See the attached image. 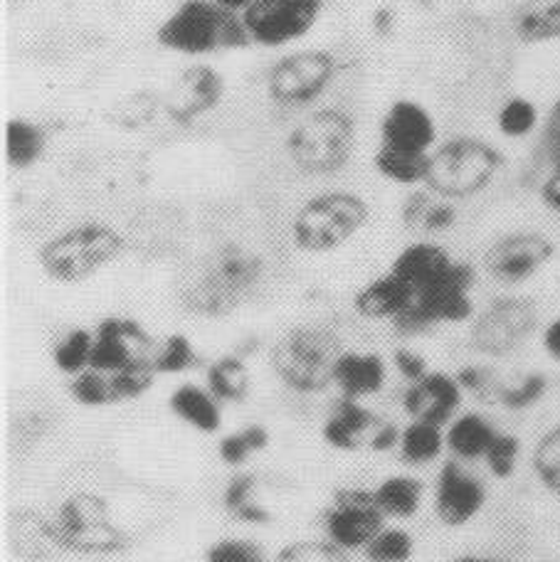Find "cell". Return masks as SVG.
I'll return each instance as SVG.
<instances>
[{"label": "cell", "mask_w": 560, "mask_h": 562, "mask_svg": "<svg viewBox=\"0 0 560 562\" xmlns=\"http://www.w3.org/2000/svg\"><path fill=\"white\" fill-rule=\"evenodd\" d=\"M265 274L267 259L262 252L253 245L227 239L190 269L183 284V304L195 316H227L255 294Z\"/></svg>", "instance_id": "obj_1"}, {"label": "cell", "mask_w": 560, "mask_h": 562, "mask_svg": "<svg viewBox=\"0 0 560 562\" xmlns=\"http://www.w3.org/2000/svg\"><path fill=\"white\" fill-rule=\"evenodd\" d=\"M358 124L346 106L322 104L299 114L287 128L282 150L287 164L304 178H334L351 164Z\"/></svg>", "instance_id": "obj_2"}, {"label": "cell", "mask_w": 560, "mask_h": 562, "mask_svg": "<svg viewBox=\"0 0 560 562\" xmlns=\"http://www.w3.org/2000/svg\"><path fill=\"white\" fill-rule=\"evenodd\" d=\"M371 215V203L356 190L324 188L296 205L287 235L296 252L309 257L334 255L363 233Z\"/></svg>", "instance_id": "obj_3"}, {"label": "cell", "mask_w": 560, "mask_h": 562, "mask_svg": "<svg viewBox=\"0 0 560 562\" xmlns=\"http://www.w3.org/2000/svg\"><path fill=\"white\" fill-rule=\"evenodd\" d=\"M128 252V237L122 227L104 220H82L53 237L37 249V265L55 284H82L104 272Z\"/></svg>", "instance_id": "obj_4"}, {"label": "cell", "mask_w": 560, "mask_h": 562, "mask_svg": "<svg viewBox=\"0 0 560 562\" xmlns=\"http://www.w3.org/2000/svg\"><path fill=\"white\" fill-rule=\"evenodd\" d=\"M346 350L328 326L302 324L284 330L269 348V366L289 393L314 397L334 387V370Z\"/></svg>", "instance_id": "obj_5"}, {"label": "cell", "mask_w": 560, "mask_h": 562, "mask_svg": "<svg viewBox=\"0 0 560 562\" xmlns=\"http://www.w3.org/2000/svg\"><path fill=\"white\" fill-rule=\"evenodd\" d=\"M156 43L166 53L181 57H208L217 53H235L253 45L243 15L227 13L213 0H183L171 15L161 20Z\"/></svg>", "instance_id": "obj_6"}, {"label": "cell", "mask_w": 560, "mask_h": 562, "mask_svg": "<svg viewBox=\"0 0 560 562\" xmlns=\"http://www.w3.org/2000/svg\"><path fill=\"white\" fill-rule=\"evenodd\" d=\"M341 59L326 47H294L279 55L265 72V97L269 104L289 114H304L322 106L332 92Z\"/></svg>", "instance_id": "obj_7"}, {"label": "cell", "mask_w": 560, "mask_h": 562, "mask_svg": "<svg viewBox=\"0 0 560 562\" xmlns=\"http://www.w3.org/2000/svg\"><path fill=\"white\" fill-rule=\"evenodd\" d=\"M504 166V154L489 140L457 136L429 154L425 188L452 203H462L486 193L502 176Z\"/></svg>", "instance_id": "obj_8"}, {"label": "cell", "mask_w": 560, "mask_h": 562, "mask_svg": "<svg viewBox=\"0 0 560 562\" xmlns=\"http://www.w3.org/2000/svg\"><path fill=\"white\" fill-rule=\"evenodd\" d=\"M474 284V267L467 262H455L443 279L415 294L413 306L393 321L395 330L403 336H419L435 326L469 324V321L477 318V304L472 299Z\"/></svg>", "instance_id": "obj_9"}, {"label": "cell", "mask_w": 560, "mask_h": 562, "mask_svg": "<svg viewBox=\"0 0 560 562\" xmlns=\"http://www.w3.org/2000/svg\"><path fill=\"white\" fill-rule=\"evenodd\" d=\"M55 528L67 553L114 555L126 548V533L112 524L109 504L97 494H72L57 510Z\"/></svg>", "instance_id": "obj_10"}, {"label": "cell", "mask_w": 560, "mask_h": 562, "mask_svg": "<svg viewBox=\"0 0 560 562\" xmlns=\"http://www.w3.org/2000/svg\"><path fill=\"white\" fill-rule=\"evenodd\" d=\"M324 0H255L243 13L253 45L287 53L312 35L322 18Z\"/></svg>", "instance_id": "obj_11"}, {"label": "cell", "mask_w": 560, "mask_h": 562, "mask_svg": "<svg viewBox=\"0 0 560 562\" xmlns=\"http://www.w3.org/2000/svg\"><path fill=\"white\" fill-rule=\"evenodd\" d=\"M324 536L346 553H358L385 528V516L373 498V488L346 486L336 491L324 514Z\"/></svg>", "instance_id": "obj_12"}, {"label": "cell", "mask_w": 560, "mask_h": 562, "mask_svg": "<svg viewBox=\"0 0 560 562\" xmlns=\"http://www.w3.org/2000/svg\"><path fill=\"white\" fill-rule=\"evenodd\" d=\"M538 324L536 306L524 296H504L489 304L472 321V346L482 356L502 358L516 350L534 334Z\"/></svg>", "instance_id": "obj_13"}, {"label": "cell", "mask_w": 560, "mask_h": 562, "mask_svg": "<svg viewBox=\"0 0 560 562\" xmlns=\"http://www.w3.org/2000/svg\"><path fill=\"white\" fill-rule=\"evenodd\" d=\"M556 257V243L541 233H512L486 249L484 272L502 286H522Z\"/></svg>", "instance_id": "obj_14"}, {"label": "cell", "mask_w": 560, "mask_h": 562, "mask_svg": "<svg viewBox=\"0 0 560 562\" xmlns=\"http://www.w3.org/2000/svg\"><path fill=\"white\" fill-rule=\"evenodd\" d=\"M486 496L484 481L474 476L472 471H467L462 461L449 459L439 469L435 481V516L447 528H464L482 514Z\"/></svg>", "instance_id": "obj_15"}, {"label": "cell", "mask_w": 560, "mask_h": 562, "mask_svg": "<svg viewBox=\"0 0 560 562\" xmlns=\"http://www.w3.org/2000/svg\"><path fill=\"white\" fill-rule=\"evenodd\" d=\"M156 344L148 330L136 318L107 316L94 326L92 370L99 373H119L138 360H152Z\"/></svg>", "instance_id": "obj_16"}, {"label": "cell", "mask_w": 560, "mask_h": 562, "mask_svg": "<svg viewBox=\"0 0 560 562\" xmlns=\"http://www.w3.org/2000/svg\"><path fill=\"white\" fill-rule=\"evenodd\" d=\"M227 92L225 77L210 65H190L168 89L164 106L176 124L190 126L215 112Z\"/></svg>", "instance_id": "obj_17"}, {"label": "cell", "mask_w": 560, "mask_h": 562, "mask_svg": "<svg viewBox=\"0 0 560 562\" xmlns=\"http://www.w3.org/2000/svg\"><path fill=\"white\" fill-rule=\"evenodd\" d=\"M380 146L429 156L439 146V128L433 112L415 99H395L380 116Z\"/></svg>", "instance_id": "obj_18"}, {"label": "cell", "mask_w": 560, "mask_h": 562, "mask_svg": "<svg viewBox=\"0 0 560 562\" xmlns=\"http://www.w3.org/2000/svg\"><path fill=\"white\" fill-rule=\"evenodd\" d=\"M464 403V390L459 380L443 370H429V373L407 385L403 393V413L410 419L429 422V425L447 427L459 415Z\"/></svg>", "instance_id": "obj_19"}, {"label": "cell", "mask_w": 560, "mask_h": 562, "mask_svg": "<svg viewBox=\"0 0 560 562\" xmlns=\"http://www.w3.org/2000/svg\"><path fill=\"white\" fill-rule=\"evenodd\" d=\"M383 425L371 407L361 400L341 397L332 407V413L322 422V439L336 451H361L371 447V439Z\"/></svg>", "instance_id": "obj_20"}, {"label": "cell", "mask_w": 560, "mask_h": 562, "mask_svg": "<svg viewBox=\"0 0 560 562\" xmlns=\"http://www.w3.org/2000/svg\"><path fill=\"white\" fill-rule=\"evenodd\" d=\"M390 368L385 358L376 350H356L346 348L338 358L334 370V387L341 397L351 400H371L380 395L388 385Z\"/></svg>", "instance_id": "obj_21"}, {"label": "cell", "mask_w": 560, "mask_h": 562, "mask_svg": "<svg viewBox=\"0 0 560 562\" xmlns=\"http://www.w3.org/2000/svg\"><path fill=\"white\" fill-rule=\"evenodd\" d=\"M452 265L455 259L445 245H439L437 239L419 237L415 243L400 249L388 272L395 274L400 281H405L415 294H419V291H425L435 281L443 279L452 269Z\"/></svg>", "instance_id": "obj_22"}, {"label": "cell", "mask_w": 560, "mask_h": 562, "mask_svg": "<svg viewBox=\"0 0 560 562\" xmlns=\"http://www.w3.org/2000/svg\"><path fill=\"white\" fill-rule=\"evenodd\" d=\"M415 291L395 274H380L356 291L351 299L354 314L363 321H393L413 306Z\"/></svg>", "instance_id": "obj_23"}, {"label": "cell", "mask_w": 560, "mask_h": 562, "mask_svg": "<svg viewBox=\"0 0 560 562\" xmlns=\"http://www.w3.org/2000/svg\"><path fill=\"white\" fill-rule=\"evenodd\" d=\"M8 533L13 555L25 562H49L63 553L55 520L30 514V510H18L10 518Z\"/></svg>", "instance_id": "obj_24"}, {"label": "cell", "mask_w": 560, "mask_h": 562, "mask_svg": "<svg viewBox=\"0 0 560 562\" xmlns=\"http://www.w3.org/2000/svg\"><path fill=\"white\" fill-rule=\"evenodd\" d=\"M403 223L423 239H435L459 223V210L452 200L423 188L405 198Z\"/></svg>", "instance_id": "obj_25"}, {"label": "cell", "mask_w": 560, "mask_h": 562, "mask_svg": "<svg viewBox=\"0 0 560 562\" xmlns=\"http://www.w3.org/2000/svg\"><path fill=\"white\" fill-rule=\"evenodd\" d=\"M494 422L484 417L482 413H459L449 425L445 427V441L447 451L452 459L462 461V464H472V461H484L489 447L496 439Z\"/></svg>", "instance_id": "obj_26"}, {"label": "cell", "mask_w": 560, "mask_h": 562, "mask_svg": "<svg viewBox=\"0 0 560 562\" xmlns=\"http://www.w3.org/2000/svg\"><path fill=\"white\" fill-rule=\"evenodd\" d=\"M220 405L223 403L205 385L198 383H181L168 397L171 413L200 435H217L223 427V407Z\"/></svg>", "instance_id": "obj_27"}, {"label": "cell", "mask_w": 560, "mask_h": 562, "mask_svg": "<svg viewBox=\"0 0 560 562\" xmlns=\"http://www.w3.org/2000/svg\"><path fill=\"white\" fill-rule=\"evenodd\" d=\"M373 498L385 518L410 520L423 510L425 484L413 474H390L378 481Z\"/></svg>", "instance_id": "obj_28"}, {"label": "cell", "mask_w": 560, "mask_h": 562, "mask_svg": "<svg viewBox=\"0 0 560 562\" xmlns=\"http://www.w3.org/2000/svg\"><path fill=\"white\" fill-rule=\"evenodd\" d=\"M3 150H5V164L13 170H30L33 166H37L47 150L45 126L25 116L8 119Z\"/></svg>", "instance_id": "obj_29"}, {"label": "cell", "mask_w": 560, "mask_h": 562, "mask_svg": "<svg viewBox=\"0 0 560 562\" xmlns=\"http://www.w3.org/2000/svg\"><path fill=\"white\" fill-rule=\"evenodd\" d=\"M447 441H445V427L429 425V422L410 419L400 431L397 441V457L407 467H429L445 454Z\"/></svg>", "instance_id": "obj_30"}, {"label": "cell", "mask_w": 560, "mask_h": 562, "mask_svg": "<svg viewBox=\"0 0 560 562\" xmlns=\"http://www.w3.org/2000/svg\"><path fill=\"white\" fill-rule=\"evenodd\" d=\"M205 387L220 403H245L249 390H253V375L247 363L239 356H223L213 360L205 370Z\"/></svg>", "instance_id": "obj_31"}, {"label": "cell", "mask_w": 560, "mask_h": 562, "mask_svg": "<svg viewBox=\"0 0 560 562\" xmlns=\"http://www.w3.org/2000/svg\"><path fill=\"white\" fill-rule=\"evenodd\" d=\"M373 168L380 178L400 188H419L427 180L429 156L407 154V150L378 146L373 154Z\"/></svg>", "instance_id": "obj_32"}, {"label": "cell", "mask_w": 560, "mask_h": 562, "mask_svg": "<svg viewBox=\"0 0 560 562\" xmlns=\"http://www.w3.org/2000/svg\"><path fill=\"white\" fill-rule=\"evenodd\" d=\"M516 35L528 45L560 40V0H528L516 15Z\"/></svg>", "instance_id": "obj_33"}, {"label": "cell", "mask_w": 560, "mask_h": 562, "mask_svg": "<svg viewBox=\"0 0 560 562\" xmlns=\"http://www.w3.org/2000/svg\"><path fill=\"white\" fill-rule=\"evenodd\" d=\"M94 350V328H69L53 348V363L59 373L67 378H77L92 366Z\"/></svg>", "instance_id": "obj_34"}, {"label": "cell", "mask_w": 560, "mask_h": 562, "mask_svg": "<svg viewBox=\"0 0 560 562\" xmlns=\"http://www.w3.org/2000/svg\"><path fill=\"white\" fill-rule=\"evenodd\" d=\"M541 122V112L528 97H508L496 109V132L506 140H524L534 136Z\"/></svg>", "instance_id": "obj_35"}, {"label": "cell", "mask_w": 560, "mask_h": 562, "mask_svg": "<svg viewBox=\"0 0 560 562\" xmlns=\"http://www.w3.org/2000/svg\"><path fill=\"white\" fill-rule=\"evenodd\" d=\"M195 344L186 334H171L154 350V368L158 375H183L198 366Z\"/></svg>", "instance_id": "obj_36"}, {"label": "cell", "mask_w": 560, "mask_h": 562, "mask_svg": "<svg viewBox=\"0 0 560 562\" xmlns=\"http://www.w3.org/2000/svg\"><path fill=\"white\" fill-rule=\"evenodd\" d=\"M413 555L415 538L397 526H385L363 550L368 562H410Z\"/></svg>", "instance_id": "obj_37"}, {"label": "cell", "mask_w": 560, "mask_h": 562, "mask_svg": "<svg viewBox=\"0 0 560 562\" xmlns=\"http://www.w3.org/2000/svg\"><path fill=\"white\" fill-rule=\"evenodd\" d=\"M531 467L541 486L560 494V425L551 427L536 441Z\"/></svg>", "instance_id": "obj_38"}, {"label": "cell", "mask_w": 560, "mask_h": 562, "mask_svg": "<svg viewBox=\"0 0 560 562\" xmlns=\"http://www.w3.org/2000/svg\"><path fill=\"white\" fill-rule=\"evenodd\" d=\"M69 397L82 407H109L116 405L112 378L99 370H85L77 378H69Z\"/></svg>", "instance_id": "obj_39"}, {"label": "cell", "mask_w": 560, "mask_h": 562, "mask_svg": "<svg viewBox=\"0 0 560 562\" xmlns=\"http://www.w3.org/2000/svg\"><path fill=\"white\" fill-rule=\"evenodd\" d=\"M269 562H351L346 550L334 546L332 540H314L302 538L292 540L284 548H279L277 553L269 558Z\"/></svg>", "instance_id": "obj_40"}, {"label": "cell", "mask_w": 560, "mask_h": 562, "mask_svg": "<svg viewBox=\"0 0 560 562\" xmlns=\"http://www.w3.org/2000/svg\"><path fill=\"white\" fill-rule=\"evenodd\" d=\"M548 390V380L544 373H526L514 383H502L499 385L496 403L512 409V413H522V409L534 407L541 403Z\"/></svg>", "instance_id": "obj_41"}, {"label": "cell", "mask_w": 560, "mask_h": 562, "mask_svg": "<svg viewBox=\"0 0 560 562\" xmlns=\"http://www.w3.org/2000/svg\"><path fill=\"white\" fill-rule=\"evenodd\" d=\"M109 378H112L114 397L119 405V403H126V400L144 397L148 390L156 385L158 373H156L154 358H152V360H138V363L119 370V373H109Z\"/></svg>", "instance_id": "obj_42"}, {"label": "cell", "mask_w": 560, "mask_h": 562, "mask_svg": "<svg viewBox=\"0 0 560 562\" xmlns=\"http://www.w3.org/2000/svg\"><path fill=\"white\" fill-rule=\"evenodd\" d=\"M522 451H524L522 439L516 435H508V431H499L484 457L486 471L496 481L514 479V474L518 471V461H522Z\"/></svg>", "instance_id": "obj_43"}, {"label": "cell", "mask_w": 560, "mask_h": 562, "mask_svg": "<svg viewBox=\"0 0 560 562\" xmlns=\"http://www.w3.org/2000/svg\"><path fill=\"white\" fill-rule=\"evenodd\" d=\"M205 562H269L265 550L249 538H220L208 548Z\"/></svg>", "instance_id": "obj_44"}, {"label": "cell", "mask_w": 560, "mask_h": 562, "mask_svg": "<svg viewBox=\"0 0 560 562\" xmlns=\"http://www.w3.org/2000/svg\"><path fill=\"white\" fill-rule=\"evenodd\" d=\"M455 378L459 380V385H462L464 393L489 400V403H496L499 385H502V383H499L489 368H484V366H464Z\"/></svg>", "instance_id": "obj_45"}, {"label": "cell", "mask_w": 560, "mask_h": 562, "mask_svg": "<svg viewBox=\"0 0 560 562\" xmlns=\"http://www.w3.org/2000/svg\"><path fill=\"white\" fill-rule=\"evenodd\" d=\"M253 454H255V449H253V445H249L245 429L233 431V435H225L217 445V457L227 467H243Z\"/></svg>", "instance_id": "obj_46"}, {"label": "cell", "mask_w": 560, "mask_h": 562, "mask_svg": "<svg viewBox=\"0 0 560 562\" xmlns=\"http://www.w3.org/2000/svg\"><path fill=\"white\" fill-rule=\"evenodd\" d=\"M393 368L407 385L417 383V380H423L429 373L425 356L417 353V350H413V348H397L393 353Z\"/></svg>", "instance_id": "obj_47"}, {"label": "cell", "mask_w": 560, "mask_h": 562, "mask_svg": "<svg viewBox=\"0 0 560 562\" xmlns=\"http://www.w3.org/2000/svg\"><path fill=\"white\" fill-rule=\"evenodd\" d=\"M255 476L253 474H237L235 479L227 481V486L223 491V504L229 510V514H235L247 504H253V496H255Z\"/></svg>", "instance_id": "obj_48"}, {"label": "cell", "mask_w": 560, "mask_h": 562, "mask_svg": "<svg viewBox=\"0 0 560 562\" xmlns=\"http://www.w3.org/2000/svg\"><path fill=\"white\" fill-rule=\"evenodd\" d=\"M538 190H541L544 205L560 215V160H553V168L548 170V176L544 178V183Z\"/></svg>", "instance_id": "obj_49"}, {"label": "cell", "mask_w": 560, "mask_h": 562, "mask_svg": "<svg viewBox=\"0 0 560 562\" xmlns=\"http://www.w3.org/2000/svg\"><path fill=\"white\" fill-rule=\"evenodd\" d=\"M400 429L397 425H393V422H385L383 419V425L378 427V431L373 435V439H371V451H378V454H385V451H390V449H397V441H400Z\"/></svg>", "instance_id": "obj_50"}, {"label": "cell", "mask_w": 560, "mask_h": 562, "mask_svg": "<svg viewBox=\"0 0 560 562\" xmlns=\"http://www.w3.org/2000/svg\"><path fill=\"white\" fill-rule=\"evenodd\" d=\"M541 346L546 350V356L553 360V363H560V316L551 318L541 330Z\"/></svg>", "instance_id": "obj_51"}, {"label": "cell", "mask_w": 560, "mask_h": 562, "mask_svg": "<svg viewBox=\"0 0 560 562\" xmlns=\"http://www.w3.org/2000/svg\"><path fill=\"white\" fill-rule=\"evenodd\" d=\"M237 520H243V524H249V526H265L272 520V516H269V510H265L262 506L257 504V501H253V504L243 506L239 510H235L233 514Z\"/></svg>", "instance_id": "obj_52"}, {"label": "cell", "mask_w": 560, "mask_h": 562, "mask_svg": "<svg viewBox=\"0 0 560 562\" xmlns=\"http://www.w3.org/2000/svg\"><path fill=\"white\" fill-rule=\"evenodd\" d=\"M215 5H220L227 13H235V15H243L245 10L255 3V0H213Z\"/></svg>", "instance_id": "obj_53"}, {"label": "cell", "mask_w": 560, "mask_h": 562, "mask_svg": "<svg viewBox=\"0 0 560 562\" xmlns=\"http://www.w3.org/2000/svg\"><path fill=\"white\" fill-rule=\"evenodd\" d=\"M390 27H393V15H390V10H378L376 13V30L380 35H388Z\"/></svg>", "instance_id": "obj_54"}, {"label": "cell", "mask_w": 560, "mask_h": 562, "mask_svg": "<svg viewBox=\"0 0 560 562\" xmlns=\"http://www.w3.org/2000/svg\"><path fill=\"white\" fill-rule=\"evenodd\" d=\"M449 562H504V560H496V558H484V555H457Z\"/></svg>", "instance_id": "obj_55"}]
</instances>
